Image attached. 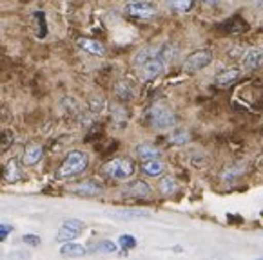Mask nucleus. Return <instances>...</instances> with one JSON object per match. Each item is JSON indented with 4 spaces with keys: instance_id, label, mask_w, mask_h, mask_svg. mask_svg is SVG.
Listing matches in <instances>:
<instances>
[{
    "instance_id": "22",
    "label": "nucleus",
    "mask_w": 263,
    "mask_h": 260,
    "mask_svg": "<svg viewBox=\"0 0 263 260\" xmlns=\"http://www.w3.org/2000/svg\"><path fill=\"white\" fill-rule=\"evenodd\" d=\"M116 249H118V246L115 244L112 241H100V242H97L95 244V248H93V251L95 253H115Z\"/></svg>"
},
{
    "instance_id": "19",
    "label": "nucleus",
    "mask_w": 263,
    "mask_h": 260,
    "mask_svg": "<svg viewBox=\"0 0 263 260\" xmlns=\"http://www.w3.org/2000/svg\"><path fill=\"white\" fill-rule=\"evenodd\" d=\"M33 20H35V27H36V38H46V35H47L46 13L44 11L33 13Z\"/></svg>"
},
{
    "instance_id": "28",
    "label": "nucleus",
    "mask_w": 263,
    "mask_h": 260,
    "mask_svg": "<svg viewBox=\"0 0 263 260\" xmlns=\"http://www.w3.org/2000/svg\"><path fill=\"white\" fill-rule=\"evenodd\" d=\"M11 233H13L11 224H0V242H4Z\"/></svg>"
},
{
    "instance_id": "4",
    "label": "nucleus",
    "mask_w": 263,
    "mask_h": 260,
    "mask_svg": "<svg viewBox=\"0 0 263 260\" xmlns=\"http://www.w3.org/2000/svg\"><path fill=\"white\" fill-rule=\"evenodd\" d=\"M151 123L155 128L167 130V128H171V126H174L176 118H174L173 111H169L167 107H163V105H155L151 111Z\"/></svg>"
},
{
    "instance_id": "9",
    "label": "nucleus",
    "mask_w": 263,
    "mask_h": 260,
    "mask_svg": "<svg viewBox=\"0 0 263 260\" xmlns=\"http://www.w3.org/2000/svg\"><path fill=\"white\" fill-rule=\"evenodd\" d=\"M125 193L133 195V197H149V195H151V186H149L145 181L136 179L125 186Z\"/></svg>"
},
{
    "instance_id": "15",
    "label": "nucleus",
    "mask_w": 263,
    "mask_h": 260,
    "mask_svg": "<svg viewBox=\"0 0 263 260\" xmlns=\"http://www.w3.org/2000/svg\"><path fill=\"white\" fill-rule=\"evenodd\" d=\"M80 233L82 231L80 230H77V228H73V226H69V224H66L64 222L62 226H60V230H58V233H57V242H60V244H64V242H69V241H74V239H78L80 237Z\"/></svg>"
},
{
    "instance_id": "11",
    "label": "nucleus",
    "mask_w": 263,
    "mask_h": 260,
    "mask_svg": "<svg viewBox=\"0 0 263 260\" xmlns=\"http://www.w3.org/2000/svg\"><path fill=\"white\" fill-rule=\"evenodd\" d=\"M240 76H241L240 67H229V69L220 71L216 74V78H214V81H216V85H229L232 81H236Z\"/></svg>"
},
{
    "instance_id": "6",
    "label": "nucleus",
    "mask_w": 263,
    "mask_h": 260,
    "mask_svg": "<svg viewBox=\"0 0 263 260\" xmlns=\"http://www.w3.org/2000/svg\"><path fill=\"white\" fill-rule=\"evenodd\" d=\"M124 11L125 15L133 16V18H153L156 15V6L151 2L138 0V2H129Z\"/></svg>"
},
{
    "instance_id": "12",
    "label": "nucleus",
    "mask_w": 263,
    "mask_h": 260,
    "mask_svg": "<svg viewBox=\"0 0 263 260\" xmlns=\"http://www.w3.org/2000/svg\"><path fill=\"white\" fill-rule=\"evenodd\" d=\"M44 156V150L40 145H31V146H27L26 150H24V156H22V163L27 166H33L36 165L40 159H42Z\"/></svg>"
},
{
    "instance_id": "27",
    "label": "nucleus",
    "mask_w": 263,
    "mask_h": 260,
    "mask_svg": "<svg viewBox=\"0 0 263 260\" xmlns=\"http://www.w3.org/2000/svg\"><path fill=\"white\" fill-rule=\"evenodd\" d=\"M120 215H125L124 219H140V217H145V215H149V213L143 210H122Z\"/></svg>"
},
{
    "instance_id": "21",
    "label": "nucleus",
    "mask_w": 263,
    "mask_h": 260,
    "mask_svg": "<svg viewBox=\"0 0 263 260\" xmlns=\"http://www.w3.org/2000/svg\"><path fill=\"white\" fill-rule=\"evenodd\" d=\"M158 188H160V191H162L163 195H171V193H174V191H176L178 184H176V181H174L173 177L167 176V177H163V179L160 181Z\"/></svg>"
},
{
    "instance_id": "13",
    "label": "nucleus",
    "mask_w": 263,
    "mask_h": 260,
    "mask_svg": "<svg viewBox=\"0 0 263 260\" xmlns=\"http://www.w3.org/2000/svg\"><path fill=\"white\" fill-rule=\"evenodd\" d=\"M163 170H165V165L160 159H147L142 163V172L147 177H160Z\"/></svg>"
},
{
    "instance_id": "7",
    "label": "nucleus",
    "mask_w": 263,
    "mask_h": 260,
    "mask_svg": "<svg viewBox=\"0 0 263 260\" xmlns=\"http://www.w3.org/2000/svg\"><path fill=\"white\" fill-rule=\"evenodd\" d=\"M241 63H243V69L247 71H256L259 67H263V49L261 47H252L241 58Z\"/></svg>"
},
{
    "instance_id": "32",
    "label": "nucleus",
    "mask_w": 263,
    "mask_h": 260,
    "mask_svg": "<svg viewBox=\"0 0 263 260\" xmlns=\"http://www.w3.org/2000/svg\"><path fill=\"white\" fill-rule=\"evenodd\" d=\"M259 2H263V0H259Z\"/></svg>"
},
{
    "instance_id": "29",
    "label": "nucleus",
    "mask_w": 263,
    "mask_h": 260,
    "mask_svg": "<svg viewBox=\"0 0 263 260\" xmlns=\"http://www.w3.org/2000/svg\"><path fill=\"white\" fill-rule=\"evenodd\" d=\"M11 256H26L27 258L29 255H27V253H11Z\"/></svg>"
},
{
    "instance_id": "25",
    "label": "nucleus",
    "mask_w": 263,
    "mask_h": 260,
    "mask_svg": "<svg viewBox=\"0 0 263 260\" xmlns=\"http://www.w3.org/2000/svg\"><path fill=\"white\" fill-rule=\"evenodd\" d=\"M22 242L26 246H31V248H39L40 244H42V239L39 237V235H33V233H27L22 237Z\"/></svg>"
},
{
    "instance_id": "20",
    "label": "nucleus",
    "mask_w": 263,
    "mask_h": 260,
    "mask_svg": "<svg viewBox=\"0 0 263 260\" xmlns=\"http://www.w3.org/2000/svg\"><path fill=\"white\" fill-rule=\"evenodd\" d=\"M15 143V132L11 128H6L0 132V156L6 154Z\"/></svg>"
},
{
    "instance_id": "31",
    "label": "nucleus",
    "mask_w": 263,
    "mask_h": 260,
    "mask_svg": "<svg viewBox=\"0 0 263 260\" xmlns=\"http://www.w3.org/2000/svg\"><path fill=\"white\" fill-rule=\"evenodd\" d=\"M129 2H138V0H129Z\"/></svg>"
},
{
    "instance_id": "1",
    "label": "nucleus",
    "mask_w": 263,
    "mask_h": 260,
    "mask_svg": "<svg viewBox=\"0 0 263 260\" xmlns=\"http://www.w3.org/2000/svg\"><path fill=\"white\" fill-rule=\"evenodd\" d=\"M87 166H89V156L82 150H71L57 168V177L58 179H71L78 174H84Z\"/></svg>"
},
{
    "instance_id": "10",
    "label": "nucleus",
    "mask_w": 263,
    "mask_h": 260,
    "mask_svg": "<svg viewBox=\"0 0 263 260\" xmlns=\"http://www.w3.org/2000/svg\"><path fill=\"white\" fill-rule=\"evenodd\" d=\"M77 44L80 49H84L85 53H89V54H95V56H102V54L105 53L104 46L95 38H78Z\"/></svg>"
},
{
    "instance_id": "26",
    "label": "nucleus",
    "mask_w": 263,
    "mask_h": 260,
    "mask_svg": "<svg viewBox=\"0 0 263 260\" xmlns=\"http://www.w3.org/2000/svg\"><path fill=\"white\" fill-rule=\"evenodd\" d=\"M118 244L124 249H133L136 246V239L131 237V235H122V237L118 239Z\"/></svg>"
},
{
    "instance_id": "16",
    "label": "nucleus",
    "mask_w": 263,
    "mask_h": 260,
    "mask_svg": "<svg viewBox=\"0 0 263 260\" xmlns=\"http://www.w3.org/2000/svg\"><path fill=\"white\" fill-rule=\"evenodd\" d=\"M73 191L78 195H87V197H91V195L100 193L102 186H100V183H97V181H84V183L77 184V186L73 188Z\"/></svg>"
},
{
    "instance_id": "3",
    "label": "nucleus",
    "mask_w": 263,
    "mask_h": 260,
    "mask_svg": "<svg viewBox=\"0 0 263 260\" xmlns=\"http://www.w3.org/2000/svg\"><path fill=\"white\" fill-rule=\"evenodd\" d=\"M213 63V51L211 49H198L191 53L183 61V73L194 74L198 71L205 69L207 65Z\"/></svg>"
},
{
    "instance_id": "8",
    "label": "nucleus",
    "mask_w": 263,
    "mask_h": 260,
    "mask_svg": "<svg viewBox=\"0 0 263 260\" xmlns=\"http://www.w3.org/2000/svg\"><path fill=\"white\" fill-rule=\"evenodd\" d=\"M2 177L8 183H18L22 179V170H20L16 159H9L4 166H2Z\"/></svg>"
},
{
    "instance_id": "23",
    "label": "nucleus",
    "mask_w": 263,
    "mask_h": 260,
    "mask_svg": "<svg viewBox=\"0 0 263 260\" xmlns=\"http://www.w3.org/2000/svg\"><path fill=\"white\" fill-rule=\"evenodd\" d=\"M189 139H191L189 132H187V130H183V128L174 130L173 134H171V141H173L174 145H185Z\"/></svg>"
},
{
    "instance_id": "2",
    "label": "nucleus",
    "mask_w": 263,
    "mask_h": 260,
    "mask_svg": "<svg viewBox=\"0 0 263 260\" xmlns=\"http://www.w3.org/2000/svg\"><path fill=\"white\" fill-rule=\"evenodd\" d=\"M104 174H107L109 177L116 181H127L135 174V163L127 157H118L112 159L104 165Z\"/></svg>"
},
{
    "instance_id": "14",
    "label": "nucleus",
    "mask_w": 263,
    "mask_h": 260,
    "mask_svg": "<svg viewBox=\"0 0 263 260\" xmlns=\"http://www.w3.org/2000/svg\"><path fill=\"white\" fill-rule=\"evenodd\" d=\"M136 156H138L142 161L160 159V157H162V152H160V148H156L155 145H151V143H142V145L136 146Z\"/></svg>"
},
{
    "instance_id": "18",
    "label": "nucleus",
    "mask_w": 263,
    "mask_h": 260,
    "mask_svg": "<svg viewBox=\"0 0 263 260\" xmlns=\"http://www.w3.org/2000/svg\"><path fill=\"white\" fill-rule=\"evenodd\" d=\"M115 92H116V96L124 101H129L135 98V87H133L131 81H120V83H116Z\"/></svg>"
},
{
    "instance_id": "30",
    "label": "nucleus",
    "mask_w": 263,
    "mask_h": 260,
    "mask_svg": "<svg viewBox=\"0 0 263 260\" xmlns=\"http://www.w3.org/2000/svg\"><path fill=\"white\" fill-rule=\"evenodd\" d=\"M203 2H205L207 6H214V4H216V0H203Z\"/></svg>"
},
{
    "instance_id": "17",
    "label": "nucleus",
    "mask_w": 263,
    "mask_h": 260,
    "mask_svg": "<svg viewBox=\"0 0 263 260\" xmlns=\"http://www.w3.org/2000/svg\"><path fill=\"white\" fill-rule=\"evenodd\" d=\"M60 255L62 256H84L87 255V249L84 248L82 244H77V242L69 241L64 242V246H60Z\"/></svg>"
},
{
    "instance_id": "5",
    "label": "nucleus",
    "mask_w": 263,
    "mask_h": 260,
    "mask_svg": "<svg viewBox=\"0 0 263 260\" xmlns=\"http://www.w3.org/2000/svg\"><path fill=\"white\" fill-rule=\"evenodd\" d=\"M165 61L162 60V58L158 56V53L155 54L153 58H149L147 61L143 65H140V76H142L143 81H151L155 80V78H158L160 74L163 73V69H165Z\"/></svg>"
},
{
    "instance_id": "24",
    "label": "nucleus",
    "mask_w": 263,
    "mask_h": 260,
    "mask_svg": "<svg viewBox=\"0 0 263 260\" xmlns=\"http://www.w3.org/2000/svg\"><path fill=\"white\" fill-rule=\"evenodd\" d=\"M169 2L176 11H189L194 4V0H169Z\"/></svg>"
}]
</instances>
